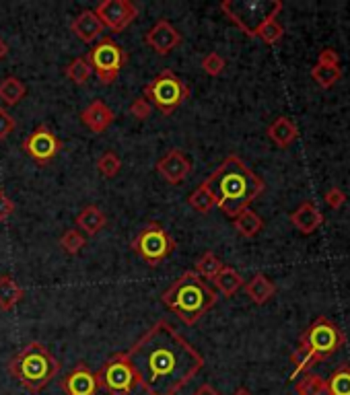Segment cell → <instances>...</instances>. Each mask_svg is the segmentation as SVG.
<instances>
[{
	"mask_svg": "<svg viewBox=\"0 0 350 395\" xmlns=\"http://www.w3.org/2000/svg\"><path fill=\"white\" fill-rule=\"evenodd\" d=\"M222 13L250 38H256L258 29L272 17H278L282 10V2L270 0V2H237V0H225L220 4Z\"/></svg>",
	"mask_w": 350,
	"mask_h": 395,
	"instance_id": "7",
	"label": "cell"
},
{
	"mask_svg": "<svg viewBox=\"0 0 350 395\" xmlns=\"http://www.w3.org/2000/svg\"><path fill=\"white\" fill-rule=\"evenodd\" d=\"M91 70L103 85H112L128 62V54L122 45H118L112 38H103L87 56Z\"/></svg>",
	"mask_w": 350,
	"mask_h": 395,
	"instance_id": "9",
	"label": "cell"
},
{
	"mask_svg": "<svg viewBox=\"0 0 350 395\" xmlns=\"http://www.w3.org/2000/svg\"><path fill=\"white\" fill-rule=\"evenodd\" d=\"M342 344H344V338L338 332V327L330 319L319 317L303 334L297 350L293 352L295 371H293L291 379H297L301 373H305L307 369L315 366L319 360L334 354Z\"/></svg>",
	"mask_w": 350,
	"mask_h": 395,
	"instance_id": "5",
	"label": "cell"
},
{
	"mask_svg": "<svg viewBox=\"0 0 350 395\" xmlns=\"http://www.w3.org/2000/svg\"><path fill=\"white\" fill-rule=\"evenodd\" d=\"M282 33H284L282 25L278 23V19H276V17H272V19H268V21L264 23L262 27L258 29L256 38L264 40L266 44H276V42H278V40L282 38Z\"/></svg>",
	"mask_w": 350,
	"mask_h": 395,
	"instance_id": "34",
	"label": "cell"
},
{
	"mask_svg": "<svg viewBox=\"0 0 350 395\" xmlns=\"http://www.w3.org/2000/svg\"><path fill=\"white\" fill-rule=\"evenodd\" d=\"M233 222H235L237 233H239L241 237H248V239L256 237L264 226V220L260 219L254 210H250V208L241 210V212L233 219Z\"/></svg>",
	"mask_w": 350,
	"mask_h": 395,
	"instance_id": "24",
	"label": "cell"
},
{
	"mask_svg": "<svg viewBox=\"0 0 350 395\" xmlns=\"http://www.w3.org/2000/svg\"><path fill=\"white\" fill-rule=\"evenodd\" d=\"M144 44L151 49H155L159 56H167L172 49L181 44V33L175 29L174 25L165 19H159L153 29L144 36Z\"/></svg>",
	"mask_w": 350,
	"mask_h": 395,
	"instance_id": "13",
	"label": "cell"
},
{
	"mask_svg": "<svg viewBox=\"0 0 350 395\" xmlns=\"http://www.w3.org/2000/svg\"><path fill=\"white\" fill-rule=\"evenodd\" d=\"M128 111H130L132 118H136V120H146L149 116H151V111H153V105L144 99V97H138V99H134L130 103V107H128Z\"/></svg>",
	"mask_w": 350,
	"mask_h": 395,
	"instance_id": "36",
	"label": "cell"
},
{
	"mask_svg": "<svg viewBox=\"0 0 350 395\" xmlns=\"http://www.w3.org/2000/svg\"><path fill=\"white\" fill-rule=\"evenodd\" d=\"M85 245H87V237H85L79 229H68V231H64V235L60 237V247H62V251L68 254V256L81 254Z\"/></svg>",
	"mask_w": 350,
	"mask_h": 395,
	"instance_id": "27",
	"label": "cell"
},
{
	"mask_svg": "<svg viewBox=\"0 0 350 395\" xmlns=\"http://www.w3.org/2000/svg\"><path fill=\"white\" fill-rule=\"evenodd\" d=\"M77 229L83 233V235H97L105 224H107V217L103 215V210H99L97 206H85L79 215H77Z\"/></svg>",
	"mask_w": 350,
	"mask_h": 395,
	"instance_id": "19",
	"label": "cell"
},
{
	"mask_svg": "<svg viewBox=\"0 0 350 395\" xmlns=\"http://www.w3.org/2000/svg\"><path fill=\"white\" fill-rule=\"evenodd\" d=\"M291 222L301 231V233H313L321 222H324V215L317 210V206L313 202H305L301 204L293 215H291Z\"/></svg>",
	"mask_w": 350,
	"mask_h": 395,
	"instance_id": "18",
	"label": "cell"
},
{
	"mask_svg": "<svg viewBox=\"0 0 350 395\" xmlns=\"http://www.w3.org/2000/svg\"><path fill=\"white\" fill-rule=\"evenodd\" d=\"M8 373L29 394H40L60 373V362L42 342H31L10 358Z\"/></svg>",
	"mask_w": 350,
	"mask_h": 395,
	"instance_id": "4",
	"label": "cell"
},
{
	"mask_svg": "<svg viewBox=\"0 0 350 395\" xmlns=\"http://www.w3.org/2000/svg\"><path fill=\"white\" fill-rule=\"evenodd\" d=\"M126 354L149 395H177L204 366V356L167 319L153 323Z\"/></svg>",
	"mask_w": 350,
	"mask_h": 395,
	"instance_id": "1",
	"label": "cell"
},
{
	"mask_svg": "<svg viewBox=\"0 0 350 395\" xmlns=\"http://www.w3.org/2000/svg\"><path fill=\"white\" fill-rule=\"evenodd\" d=\"M142 93H144V99L151 105H155L163 116H172L181 103L188 101L190 87L175 75L174 70H163L151 83L144 85Z\"/></svg>",
	"mask_w": 350,
	"mask_h": 395,
	"instance_id": "6",
	"label": "cell"
},
{
	"mask_svg": "<svg viewBox=\"0 0 350 395\" xmlns=\"http://www.w3.org/2000/svg\"><path fill=\"white\" fill-rule=\"evenodd\" d=\"M62 142L58 140V136L50 130L45 124L38 126L31 132L25 140H23V150L38 163V165H47L56 159V155L60 153Z\"/></svg>",
	"mask_w": 350,
	"mask_h": 395,
	"instance_id": "12",
	"label": "cell"
},
{
	"mask_svg": "<svg viewBox=\"0 0 350 395\" xmlns=\"http://www.w3.org/2000/svg\"><path fill=\"white\" fill-rule=\"evenodd\" d=\"M116 120V114L112 111V107L101 101V99H95L91 101L87 107L81 111V122L83 126H87L89 130L93 134H103L107 130Z\"/></svg>",
	"mask_w": 350,
	"mask_h": 395,
	"instance_id": "16",
	"label": "cell"
},
{
	"mask_svg": "<svg viewBox=\"0 0 350 395\" xmlns=\"http://www.w3.org/2000/svg\"><path fill=\"white\" fill-rule=\"evenodd\" d=\"M206 183L217 198V206L231 219L250 208V204L264 192L262 179L254 176L235 155L227 157L219 169L206 179Z\"/></svg>",
	"mask_w": 350,
	"mask_h": 395,
	"instance_id": "2",
	"label": "cell"
},
{
	"mask_svg": "<svg viewBox=\"0 0 350 395\" xmlns=\"http://www.w3.org/2000/svg\"><path fill=\"white\" fill-rule=\"evenodd\" d=\"M233 395H252V392H250V389H245V387H239V389H237V392H235Z\"/></svg>",
	"mask_w": 350,
	"mask_h": 395,
	"instance_id": "43",
	"label": "cell"
},
{
	"mask_svg": "<svg viewBox=\"0 0 350 395\" xmlns=\"http://www.w3.org/2000/svg\"><path fill=\"white\" fill-rule=\"evenodd\" d=\"M276 293V286L270 278H266L264 274H256L248 284H245V295L258 303V305H264L266 301H270Z\"/></svg>",
	"mask_w": 350,
	"mask_h": 395,
	"instance_id": "21",
	"label": "cell"
},
{
	"mask_svg": "<svg viewBox=\"0 0 350 395\" xmlns=\"http://www.w3.org/2000/svg\"><path fill=\"white\" fill-rule=\"evenodd\" d=\"M297 394L299 395H330L328 381H324L319 375L307 373L305 377L297 383Z\"/></svg>",
	"mask_w": 350,
	"mask_h": 395,
	"instance_id": "29",
	"label": "cell"
},
{
	"mask_svg": "<svg viewBox=\"0 0 350 395\" xmlns=\"http://www.w3.org/2000/svg\"><path fill=\"white\" fill-rule=\"evenodd\" d=\"M13 130H15V118L4 107H0V140L8 138Z\"/></svg>",
	"mask_w": 350,
	"mask_h": 395,
	"instance_id": "37",
	"label": "cell"
},
{
	"mask_svg": "<svg viewBox=\"0 0 350 395\" xmlns=\"http://www.w3.org/2000/svg\"><path fill=\"white\" fill-rule=\"evenodd\" d=\"M13 210H15L13 200L4 194V189H0V222L8 219V217L13 215Z\"/></svg>",
	"mask_w": 350,
	"mask_h": 395,
	"instance_id": "40",
	"label": "cell"
},
{
	"mask_svg": "<svg viewBox=\"0 0 350 395\" xmlns=\"http://www.w3.org/2000/svg\"><path fill=\"white\" fill-rule=\"evenodd\" d=\"M311 77H313V81H315L319 87L330 88L334 83L340 81L342 70H340V66H321V64H317V66L311 70Z\"/></svg>",
	"mask_w": 350,
	"mask_h": 395,
	"instance_id": "31",
	"label": "cell"
},
{
	"mask_svg": "<svg viewBox=\"0 0 350 395\" xmlns=\"http://www.w3.org/2000/svg\"><path fill=\"white\" fill-rule=\"evenodd\" d=\"M188 204L198 210V212H211L217 206V198L213 194V189L208 187V183H200L190 196H188Z\"/></svg>",
	"mask_w": 350,
	"mask_h": 395,
	"instance_id": "26",
	"label": "cell"
},
{
	"mask_svg": "<svg viewBox=\"0 0 350 395\" xmlns=\"http://www.w3.org/2000/svg\"><path fill=\"white\" fill-rule=\"evenodd\" d=\"M326 202H328L332 208H340V206L347 202V194H344L342 189L334 187V189H330V192L326 194Z\"/></svg>",
	"mask_w": 350,
	"mask_h": 395,
	"instance_id": "38",
	"label": "cell"
},
{
	"mask_svg": "<svg viewBox=\"0 0 350 395\" xmlns=\"http://www.w3.org/2000/svg\"><path fill=\"white\" fill-rule=\"evenodd\" d=\"M25 95H27V87H25V83L21 79H17V77L2 79V83H0V101L4 105H8V107L17 105Z\"/></svg>",
	"mask_w": 350,
	"mask_h": 395,
	"instance_id": "23",
	"label": "cell"
},
{
	"mask_svg": "<svg viewBox=\"0 0 350 395\" xmlns=\"http://www.w3.org/2000/svg\"><path fill=\"white\" fill-rule=\"evenodd\" d=\"M225 66H227V64H225L222 56L217 54V52H211V54H206V56L202 58V68H204V72L211 75V77H219V75H222Z\"/></svg>",
	"mask_w": 350,
	"mask_h": 395,
	"instance_id": "35",
	"label": "cell"
},
{
	"mask_svg": "<svg viewBox=\"0 0 350 395\" xmlns=\"http://www.w3.org/2000/svg\"><path fill=\"white\" fill-rule=\"evenodd\" d=\"M319 64H321V66H338V64H340V56H338L332 47L321 49V52H319Z\"/></svg>",
	"mask_w": 350,
	"mask_h": 395,
	"instance_id": "39",
	"label": "cell"
},
{
	"mask_svg": "<svg viewBox=\"0 0 350 395\" xmlns=\"http://www.w3.org/2000/svg\"><path fill=\"white\" fill-rule=\"evenodd\" d=\"M103 27L112 31H124L132 21L138 17V6L130 0H103L93 10Z\"/></svg>",
	"mask_w": 350,
	"mask_h": 395,
	"instance_id": "11",
	"label": "cell"
},
{
	"mask_svg": "<svg viewBox=\"0 0 350 395\" xmlns=\"http://www.w3.org/2000/svg\"><path fill=\"white\" fill-rule=\"evenodd\" d=\"M23 297H25V291L15 282L13 276H8V274L0 276V309L2 311L15 309Z\"/></svg>",
	"mask_w": 350,
	"mask_h": 395,
	"instance_id": "22",
	"label": "cell"
},
{
	"mask_svg": "<svg viewBox=\"0 0 350 395\" xmlns=\"http://www.w3.org/2000/svg\"><path fill=\"white\" fill-rule=\"evenodd\" d=\"M64 75H66L75 85H85L89 79H91L93 70H91V66H89L87 58L79 56V58H75V60L66 66Z\"/></svg>",
	"mask_w": 350,
	"mask_h": 395,
	"instance_id": "30",
	"label": "cell"
},
{
	"mask_svg": "<svg viewBox=\"0 0 350 395\" xmlns=\"http://www.w3.org/2000/svg\"><path fill=\"white\" fill-rule=\"evenodd\" d=\"M174 237L159 222L146 224L132 241V251L138 254L149 265H159L174 254Z\"/></svg>",
	"mask_w": 350,
	"mask_h": 395,
	"instance_id": "8",
	"label": "cell"
},
{
	"mask_svg": "<svg viewBox=\"0 0 350 395\" xmlns=\"http://www.w3.org/2000/svg\"><path fill=\"white\" fill-rule=\"evenodd\" d=\"M194 395H220L213 385H208V383H204V385H200L196 392H194Z\"/></svg>",
	"mask_w": 350,
	"mask_h": 395,
	"instance_id": "41",
	"label": "cell"
},
{
	"mask_svg": "<svg viewBox=\"0 0 350 395\" xmlns=\"http://www.w3.org/2000/svg\"><path fill=\"white\" fill-rule=\"evenodd\" d=\"M297 126L293 124V120H289L287 116H280L278 120H274L268 128V136L274 144H278L280 148L291 146L297 140Z\"/></svg>",
	"mask_w": 350,
	"mask_h": 395,
	"instance_id": "20",
	"label": "cell"
},
{
	"mask_svg": "<svg viewBox=\"0 0 350 395\" xmlns=\"http://www.w3.org/2000/svg\"><path fill=\"white\" fill-rule=\"evenodd\" d=\"M6 54H8V44L0 38V60L2 58H6Z\"/></svg>",
	"mask_w": 350,
	"mask_h": 395,
	"instance_id": "42",
	"label": "cell"
},
{
	"mask_svg": "<svg viewBox=\"0 0 350 395\" xmlns=\"http://www.w3.org/2000/svg\"><path fill=\"white\" fill-rule=\"evenodd\" d=\"M330 395H350V366H342L334 371V375L328 381Z\"/></svg>",
	"mask_w": 350,
	"mask_h": 395,
	"instance_id": "32",
	"label": "cell"
},
{
	"mask_svg": "<svg viewBox=\"0 0 350 395\" xmlns=\"http://www.w3.org/2000/svg\"><path fill=\"white\" fill-rule=\"evenodd\" d=\"M157 171L167 183L177 185L192 173V161L179 148H172L163 159H159Z\"/></svg>",
	"mask_w": 350,
	"mask_h": 395,
	"instance_id": "14",
	"label": "cell"
},
{
	"mask_svg": "<svg viewBox=\"0 0 350 395\" xmlns=\"http://www.w3.org/2000/svg\"><path fill=\"white\" fill-rule=\"evenodd\" d=\"M62 392L66 395H97V377L87 364L81 362L62 379Z\"/></svg>",
	"mask_w": 350,
	"mask_h": 395,
	"instance_id": "15",
	"label": "cell"
},
{
	"mask_svg": "<svg viewBox=\"0 0 350 395\" xmlns=\"http://www.w3.org/2000/svg\"><path fill=\"white\" fill-rule=\"evenodd\" d=\"M217 288L220 295L225 297H233L241 286H243V278L237 270H233L231 265H222V270L219 272V276L215 278Z\"/></svg>",
	"mask_w": 350,
	"mask_h": 395,
	"instance_id": "25",
	"label": "cell"
},
{
	"mask_svg": "<svg viewBox=\"0 0 350 395\" xmlns=\"http://www.w3.org/2000/svg\"><path fill=\"white\" fill-rule=\"evenodd\" d=\"M70 31H73L81 42L91 44V42H95V40L101 36L103 25H101V21L97 19V15H95L93 10H83V13L70 23Z\"/></svg>",
	"mask_w": 350,
	"mask_h": 395,
	"instance_id": "17",
	"label": "cell"
},
{
	"mask_svg": "<svg viewBox=\"0 0 350 395\" xmlns=\"http://www.w3.org/2000/svg\"><path fill=\"white\" fill-rule=\"evenodd\" d=\"M222 265L225 263L220 262L219 256H215L213 251H206L198 262H196V274L200 276V278H206V280H215L217 276H219V272L222 270Z\"/></svg>",
	"mask_w": 350,
	"mask_h": 395,
	"instance_id": "28",
	"label": "cell"
},
{
	"mask_svg": "<svg viewBox=\"0 0 350 395\" xmlns=\"http://www.w3.org/2000/svg\"><path fill=\"white\" fill-rule=\"evenodd\" d=\"M97 169H99L101 176L116 177L120 173V169H122V159L114 150H107V153H103L97 159Z\"/></svg>",
	"mask_w": 350,
	"mask_h": 395,
	"instance_id": "33",
	"label": "cell"
},
{
	"mask_svg": "<svg viewBox=\"0 0 350 395\" xmlns=\"http://www.w3.org/2000/svg\"><path fill=\"white\" fill-rule=\"evenodd\" d=\"M95 377L97 385L109 395H130L136 387V377L126 352L109 356L103 362V366L95 373Z\"/></svg>",
	"mask_w": 350,
	"mask_h": 395,
	"instance_id": "10",
	"label": "cell"
},
{
	"mask_svg": "<svg viewBox=\"0 0 350 395\" xmlns=\"http://www.w3.org/2000/svg\"><path fill=\"white\" fill-rule=\"evenodd\" d=\"M161 303L175 313L179 321L194 325L217 305V293L194 270H190L183 272L172 288L161 295Z\"/></svg>",
	"mask_w": 350,
	"mask_h": 395,
	"instance_id": "3",
	"label": "cell"
}]
</instances>
